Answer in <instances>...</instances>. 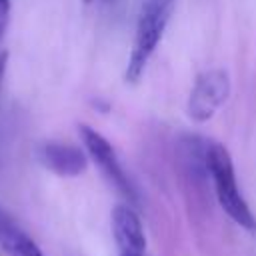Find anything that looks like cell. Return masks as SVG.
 Instances as JSON below:
<instances>
[{
    "instance_id": "obj_1",
    "label": "cell",
    "mask_w": 256,
    "mask_h": 256,
    "mask_svg": "<svg viewBox=\"0 0 256 256\" xmlns=\"http://www.w3.org/2000/svg\"><path fill=\"white\" fill-rule=\"evenodd\" d=\"M204 162H206V172L212 178L214 192H216V198H218L222 210L238 226H242L246 230H254L256 220H254L244 196L238 190L234 164H232L228 150L218 142H210L204 152Z\"/></svg>"
},
{
    "instance_id": "obj_2",
    "label": "cell",
    "mask_w": 256,
    "mask_h": 256,
    "mask_svg": "<svg viewBox=\"0 0 256 256\" xmlns=\"http://www.w3.org/2000/svg\"><path fill=\"white\" fill-rule=\"evenodd\" d=\"M172 6L174 0H144L136 24L132 52L124 72L126 82H138L140 76L144 74V68L166 30V24L172 14Z\"/></svg>"
},
{
    "instance_id": "obj_3",
    "label": "cell",
    "mask_w": 256,
    "mask_h": 256,
    "mask_svg": "<svg viewBox=\"0 0 256 256\" xmlns=\"http://www.w3.org/2000/svg\"><path fill=\"white\" fill-rule=\"evenodd\" d=\"M230 94V76L222 68H212L202 72L190 92L186 110L188 116L194 122H206L210 120L218 108L226 102Z\"/></svg>"
},
{
    "instance_id": "obj_4",
    "label": "cell",
    "mask_w": 256,
    "mask_h": 256,
    "mask_svg": "<svg viewBox=\"0 0 256 256\" xmlns=\"http://www.w3.org/2000/svg\"><path fill=\"white\" fill-rule=\"evenodd\" d=\"M78 134H80V140H82L88 156L96 162V166L106 176V180L120 194H124L130 202H136V192H134L128 176L124 174V170H122V166H120V162L116 158V152H114L112 144L100 132H96L94 128H90L88 124H80L78 126Z\"/></svg>"
},
{
    "instance_id": "obj_5",
    "label": "cell",
    "mask_w": 256,
    "mask_h": 256,
    "mask_svg": "<svg viewBox=\"0 0 256 256\" xmlns=\"http://www.w3.org/2000/svg\"><path fill=\"white\" fill-rule=\"evenodd\" d=\"M112 236L120 250V256H144L146 236L138 214L126 206L118 204L112 210Z\"/></svg>"
},
{
    "instance_id": "obj_6",
    "label": "cell",
    "mask_w": 256,
    "mask_h": 256,
    "mask_svg": "<svg viewBox=\"0 0 256 256\" xmlns=\"http://www.w3.org/2000/svg\"><path fill=\"white\" fill-rule=\"evenodd\" d=\"M38 158L40 162L54 174L64 176V178H74L80 176L86 166V154L72 144L66 142H44L38 148Z\"/></svg>"
},
{
    "instance_id": "obj_7",
    "label": "cell",
    "mask_w": 256,
    "mask_h": 256,
    "mask_svg": "<svg viewBox=\"0 0 256 256\" xmlns=\"http://www.w3.org/2000/svg\"><path fill=\"white\" fill-rule=\"evenodd\" d=\"M0 248L8 256H44L40 246L0 206Z\"/></svg>"
},
{
    "instance_id": "obj_8",
    "label": "cell",
    "mask_w": 256,
    "mask_h": 256,
    "mask_svg": "<svg viewBox=\"0 0 256 256\" xmlns=\"http://www.w3.org/2000/svg\"><path fill=\"white\" fill-rule=\"evenodd\" d=\"M10 10H12V0H0V42L10 24Z\"/></svg>"
},
{
    "instance_id": "obj_9",
    "label": "cell",
    "mask_w": 256,
    "mask_h": 256,
    "mask_svg": "<svg viewBox=\"0 0 256 256\" xmlns=\"http://www.w3.org/2000/svg\"><path fill=\"white\" fill-rule=\"evenodd\" d=\"M6 66H8V52H0V88H2V82H4Z\"/></svg>"
},
{
    "instance_id": "obj_10",
    "label": "cell",
    "mask_w": 256,
    "mask_h": 256,
    "mask_svg": "<svg viewBox=\"0 0 256 256\" xmlns=\"http://www.w3.org/2000/svg\"><path fill=\"white\" fill-rule=\"evenodd\" d=\"M82 2H84V4H90V2H92V0H82Z\"/></svg>"
},
{
    "instance_id": "obj_11",
    "label": "cell",
    "mask_w": 256,
    "mask_h": 256,
    "mask_svg": "<svg viewBox=\"0 0 256 256\" xmlns=\"http://www.w3.org/2000/svg\"><path fill=\"white\" fill-rule=\"evenodd\" d=\"M106 2H112V0H106Z\"/></svg>"
}]
</instances>
